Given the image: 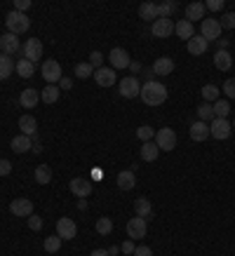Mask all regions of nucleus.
Masks as SVG:
<instances>
[{"mask_svg": "<svg viewBox=\"0 0 235 256\" xmlns=\"http://www.w3.org/2000/svg\"><path fill=\"white\" fill-rule=\"evenodd\" d=\"M139 96H141V101H144L146 106H162L164 101H167V87H164L162 82L148 80L146 85L141 87Z\"/></svg>", "mask_w": 235, "mask_h": 256, "instance_id": "nucleus-1", "label": "nucleus"}, {"mask_svg": "<svg viewBox=\"0 0 235 256\" xmlns=\"http://www.w3.org/2000/svg\"><path fill=\"white\" fill-rule=\"evenodd\" d=\"M5 24H8V31L14 33V36H19V33H24V31H28V28H31V19L24 14V12H16V10L8 12Z\"/></svg>", "mask_w": 235, "mask_h": 256, "instance_id": "nucleus-2", "label": "nucleus"}, {"mask_svg": "<svg viewBox=\"0 0 235 256\" xmlns=\"http://www.w3.org/2000/svg\"><path fill=\"white\" fill-rule=\"evenodd\" d=\"M153 141H156V146L160 150H174V146H176V132L170 130V127H162V130L156 132V139Z\"/></svg>", "mask_w": 235, "mask_h": 256, "instance_id": "nucleus-3", "label": "nucleus"}, {"mask_svg": "<svg viewBox=\"0 0 235 256\" xmlns=\"http://www.w3.org/2000/svg\"><path fill=\"white\" fill-rule=\"evenodd\" d=\"M42 78H45L47 85H54V82H59V80L64 78L59 62H54V59H47V62H42Z\"/></svg>", "mask_w": 235, "mask_h": 256, "instance_id": "nucleus-4", "label": "nucleus"}, {"mask_svg": "<svg viewBox=\"0 0 235 256\" xmlns=\"http://www.w3.org/2000/svg\"><path fill=\"white\" fill-rule=\"evenodd\" d=\"M56 235L62 238V240H73L76 235H78V226H76V221L68 216H62L59 221H56Z\"/></svg>", "mask_w": 235, "mask_h": 256, "instance_id": "nucleus-5", "label": "nucleus"}, {"mask_svg": "<svg viewBox=\"0 0 235 256\" xmlns=\"http://www.w3.org/2000/svg\"><path fill=\"white\" fill-rule=\"evenodd\" d=\"M221 24L219 19H202V26H200V36H202L207 42L210 40H219L221 38Z\"/></svg>", "mask_w": 235, "mask_h": 256, "instance_id": "nucleus-6", "label": "nucleus"}, {"mask_svg": "<svg viewBox=\"0 0 235 256\" xmlns=\"http://www.w3.org/2000/svg\"><path fill=\"white\" fill-rule=\"evenodd\" d=\"M118 92H120V96H125V99H134L141 92V85H139V80H136V76H130V78L120 80Z\"/></svg>", "mask_w": 235, "mask_h": 256, "instance_id": "nucleus-7", "label": "nucleus"}, {"mask_svg": "<svg viewBox=\"0 0 235 256\" xmlns=\"http://www.w3.org/2000/svg\"><path fill=\"white\" fill-rule=\"evenodd\" d=\"M210 136H214V139H228L230 136V122H228L226 118H214L210 124Z\"/></svg>", "mask_w": 235, "mask_h": 256, "instance_id": "nucleus-8", "label": "nucleus"}, {"mask_svg": "<svg viewBox=\"0 0 235 256\" xmlns=\"http://www.w3.org/2000/svg\"><path fill=\"white\" fill-rule=\"evenodd\" d=\"M10 212L19 218H28L33 214V202L28 198H16V200L10 202Z\"/></svg>", "mask_w": 235, "mask_h": 256, "instance_id": "nucleus-9", "label": "nucleus"}, {"mask_svg": "<svg viewBox=\"0 0 235 256\" xmlns=\"http://www.w3.org/2000/svg\"><path fill=\"white\" fill-rule=\"evenodd\" d=\"M146 218L141 216H134L127 221V238L130 240H141V238H146Z\"/></svg>", "mask_w": 235, "mask_h": 256, "instance_id": "nucleus-10", "label": "nucleus"}, {"mask_svg": "<svg viewBox=\"0 0 235 256\" xmlns=\"http://www.w3.org/2000/svg\"><path fill=\"white\" fill-rule=\"evenodd\" d=\"M68 188H70V193L76 195V198L82 200V198H87V195L92 193V181L85 178V176H76V178H70Z\"/></svg>", "mask_w": 235, "mask_h": 256, "instance_id": "nucleus-11", "label": "nucleus"}, {"mask_svg": "<svg viewBox=\"0 0 235 256\" xmlns=\"http://www.w3.org/2000/svg\"><path fill=\"white\" fill-rule=\"evenodd\" d=\"M42 56V42L38 38H28L24 42V59H28L31 64H36Z\"/></svg>", "mask_w": 235, "mask_h": 256, "instance_id": "nucleus-12", "label": "nucleus"}, {"mask_svg": "<svg viewBox=\"0 0 235 256\" xmlns=\"http://www.w3.org/2000/svg\"><path fill=\"white\" fill-rule=\"evenodd\" d=\"M108 59H110V66L113 68H130V64H132V59H130V54H127V50H122V47H113L110 50V54H108Z\"/></svg>", "mask_w": 235, "mask_h": 256, "instance_id": "nucleus-13", "label": "nucleus"}, {"mask_svg": "<svg viewBox=\"0 0 235 256\" xmlns=\"http://www.w3.org/2000/svg\"><path fill=\"white\" fill-rule=\"evenodd\" d=\"M94 80H96V85L99 87H113L118 82V76L113 68H96L94 70Z\"/></svg>", "mask_w": 235, "mask_h": 256, "instance_id": "nucleus-14", "label": "nucleus"}, {"mask_svg": "<svg viewBox=\"0 0 235 256\" xmlns=\"http://www.w3.org/2000/svg\"><path fill=\"white\" fill-rule=\"evenodd\" d=\"M0 50H2V54H14V52H19L22 50V45H19V36H14V33H5V36H0Z\"/></svg>", "mask_w": 235, "mask_h": 256, "instance_id": "nucleus-15", "label": "nucleus"}, {"mask_svg": "<svg viewBox=\"0 0 235 256\" xmlns=\"http://www.w3.org/2000/svg\"><path fill=\"white\" fill-rule=\"evenodd\" d=\"M150 33H153L156 38H167V36H172L174 33V22L172 19H156Z\"/></svg>", "mask_w": 235, "mask_h": 256, "instance_id": "nucleus-16", "label": "nucleus"}, {"mask_svg": "<svg viewBox=\"0 0 235 256\" xmlns=\"http://www.w3.org/2000/svg\"><path fill=\"white\" fill-rule=\"evenodd\" d=\"M188 134H190V139L198 141V144H202V141L210 139V124L202 122V120H198V122L190 124V130H188Z\"/></svg>", "mask_w": 235, "mask_h": 256, "instance_id": "nucleus-17", "label": "nucleus"}, {"mask_svg": "<svg viewBox=\"0 0 235 256\" xmlns=\"http://www.w3.org/2000/svg\"><path fill=\"white\" fill-rule=\"evenodd\" d=\"M10 148H12L14 153H26V150H31L33 148V136L19 134V136H14V139L10 141Z\"/></svg>", "mask_w": 235, "mask_h": 256, "instance_id": "nucleus-18", "label": "nucleus"}, {"mask_svg": "<svg viewBox=\"0 0 235 256\" xmlns=\"http://www.w3.org/2000/svg\"><path fill=\"white\" fill-rule=\"evenodd\" d=\"M118 188L120 190H132L134 186H136V176H134L132 170H125V172H118Z\"/></svg>", "mask_w": 235, "mask_h": 256, "instance_id": "nucleus-19", "label": "nucleus"}, {"mask_svg": "<svg viewBox=\"0 0 235 256\" xmlns=\"http://www.w3.org/2000/svg\"><path fill=\"white\" fill-rule=\"evenodd\" d=\"M40 101V92L38 90H33V87H28V90H24L22 96H19V104H22L24 108H36Z\"/></svg>", "mask_w": 235, "mask_h": 256, "instance_id": "nucleus-20", "label": "nucleus"}, {"mask_svg": "<svg viewBox=\"0 0 235 256\" xmlns=\"http://www.w3.org/2000/svg\"><path fill=\"white\" fill-rule=\"evenodd\" d=\"M150 70H153L156 76H170V73L174 70V62L170 59V56H160V59L153 62V68Z\"/></svg>", "mask_w": 235, "mask_h": 256, "instance_id": "nucleus-21", "label": "nucleus"}, {"mask_svg": "<svg viewBox=\"0 0 235 256\" xmlns=\"http://www.w3.org/2000/svg\"><path fill=\"white\" fill-rule=\"evenodd\" d=\"M207 45H210V42H207L202 36H193V38L188 40V47H186V50L193 56H200V54H204V52H207Z\"/></svg>", "mask_w": 235, "mask_h": 256, "instance_id": "nucleus-22", "label": "nucleus"}, {"mask_svg": "<svg viewBox=\"0 0 235 256\" xmlns=\"http://www.w3.org/2000/svg\"><path fill=\"white\" fill-rule=\"evenodd\" d=\"M134 212H136V216L148 221V218L153 216V207H150L148 198H136V200H134Z\"/></svg>", "mask_w": 235, "mask_h": 256, "instance_id": "nucleus-23", "label": "nucleus"}, {"mask_svg": "<svg viewBox=\"0 0 235 256\" xmlns=\"http://www.w3.org/2000/svg\"><path fill=\"white\" fill-rule=\"evenodd\" d=\"M19 130H22V134H26V136H36V132H38V120L33 116H22L19 118Z\"/></svg>", "mask_w": 235, "mask_h": 256, "instance_id": "nucleus-24", "label": "nucleus"}, {"mask_svg": "<svg viewBox=\"0 0 235 256\" xmlns=\"http://www.w3.org/2000/svg\"><path fill=\"white\" fill-rule=\"evenodd\" d=\"M204 19V2H190L186 8V22H202Z\"/></svg>", "mask_w": 235, "mask_h": 256, "instance_id": "nucleus-25", "label": "nucleus"}, {"mask_svg": "<svg viewBox=\"0 0 235 256\" xmlns=\"http://www.w3.org/2000/svg\"><path fill=\"white\" fill-rule=\"evenodd\" d=\"M214 66L219 70H230L233 68V56L228 50H219L216 54H214Z\"/></svg>", "mask_w": 235, "mask_h": 256, "instance_id": "nucleus-26", "label": "nucleus"}, {"mask_svg": "<svg viewBox=\"0 0 235 256\" xmlns=\"http://www.w3.org/2000/svg\"><path fill=\"white\" fill-rule=\"evenodd\" d=\"M193 31H196V28H193V24L186 22V19H181V22L174 24V33H176V36H179L181 40H186V42H188L190 38H193V36H196Z\"/></svg>", "mask_w": 235, "mask_h": 256, "instance_id": "nucleus-27", "label": "nucleus"}, {"mask_svg": "<svg viewBox=\"0 0 235 256\" xmlns=\"http://www.w3.org/2000/svg\"><path fill=\"white\" fill-rule=\"evenodd\" d=\"M158 156H160V148L156 146V141H146V144H141V160H146V162H156Z\"/></svg>", "mask_w": 235, "mask_h": 256, "instance_id": "nucleus-28", "label": "nucleus"}, {"mask_svg": "<svg viewBox=\"0 0 235 256\" xmlns=\"http://www.w3.org/2000/svg\"><path fill=\"white\" fill-rule=\"evenodd\" d=\"M14 68H16V64L10 59L8 54H2L0 52V80H8L12 73H14Z\"/></svg>", "mask_w": 235, "mask_h": 256, "instance_id": "nucleus-29", "label": "nucleus"}, {"mask_svg": "<svg viewBox=\"0 0 235 256\" xmlns=\"http://www.w3.org/2000/svg\"><path fill=\"white\" fill-rule=\"evenodd\" d=\"M139 16L144 19V22H156V19H158L156 2H150V0H146V2H141V5H139Z\"/></svg>", "mask_w": 235, "mask_h": 256, "instance_id": "nucleus-30", "label": "nucleus"}, {"mask_svg": "<svg viewBox=\"0 0 235 256\" xmlns=\"http://www.w3.org/2000/svg\"><path fill=\"white\" fill-rule=\"evenodd\" d=\"M174 10H176V2L172 0H162V2H156V12H158V19H170Z\"/></svg>", "mask_w": 235, "mask_h": 256, "instance_id": "nucleus-31", "label": "nucleus"}, {"mask_svg": "<svg viewBox=\"0 0 235 256\" xmlns=\"http://www.w3.org/2000/svg\"><path fill=\"white\" fill-rule=\"evenodd\" d=\"M14 70L22 76V78H33V76H36V64H31L28 59H22V62H16Z\"/></svg>", "mask_w": 235, "mask_h": 256, "instance_id": "nucleus-32", "label": "nucleus"}, {"mask_svg": "<svg viewBox=\"0 0 235 256\" xmlns=\"http://www.w3.org/2000/svg\"><path fill=\"white\" fill-rule=\"evenodd\" d=\"M59 87L54 85H47L42 87V92H40V99H42V104H56V99H59Z\"/></svg>", "mask_w": 235, "mask_h": 256, "instance_id": "nucleus-33", "label": "nucleus"}, {"mask_svg": "<svg viewBox=\"0 0 235 256\" xmlns=\"http://www.w3.org/2000/svg\"><path fill=\"white\" fill-rule=\"evenodd\" d=\"M42 249H45L47 254H56L59 249H62V238L59 235H50L42 240Z\"/></svg>", "mask_w": 235, "mask_h": 256, "instance_id": "nucleus-34", "label": "nucleus"}, {"mask_svg": "<svg viewBox=\"0 0 235 256\" xmlns=\"http://www.w3.org/2000/svg\"><path fill=\"white\" fill-rule=\"evenodd\" d=\"M36 181H38L40 186L50 184V181H52V170H50L47 164H38V167H36Z\"/></svg>", "mask_w": 235, "mask_h": 256, "instance_id": "nucleus-35", "label": "nucleus"}, {"mask_svg": "<svg viewBox=\"0 0 235 256\" xmlns=\"http://www.w3.org/2000/svg\"><path fill=\"white\" fill-rule=\"evenodd\" d=\"M73 73H76V78L85 80V78H92V76H94V68H92V64H90V62H80L78 66L73 68Z\"/></svg>", "mask_w": 235, "mask_h": 256, "instance_id": "nucleus-36", "label": "nucleus"}, {"mask_svg": "<svg viewBox=\"0 0 235 256\" xmlns=\"http://www.w3.org/2000/svg\"><path fill=\"white\" fill-rule=\"evenodd\" d=\"M136 139L144 141V144H146V141H153L156 139V130L148 127V124H141L139 130H136Z\"/></svg>", "mask_w": 235, "mask_h": 256, "instance_id": "nucleus-37", "label": "nucleus"}, {"mask_svg": "<svg viewBox=\"0 0 235 256\" xmlns=\"http://www.w3.org/2000/svg\"><path fill=\"white\" fill-rule=\"evenodd\" d=\"M202 96L207 104H212V101H219V87L214 85V82H210V85L202 87Z\"/></svg>", "mask_w": 235, "mask_h": 256, "instance_id": "nucleus-38", "label": "nucleus"}, {"mask_svg": "<svg viewBox=\"0 0 235 256\" xmlns=\"http://www.w3.org/2000/svg\"><path fill=\"white\" fill-rule=\"evenodd\" d=\"M212 108H214V118H226L228 113H230V104H228V101H214V106H212Z\"/></svg>", "mask_w": 235, "mask_h": 256, "instance_id": "nucleus-39", "label": "nucleus"}, {"mask_svg": "<svg viewBox=\"0 0 235 256\" xmlns=\"http://www.w3.org/2000/svg\"><path fill=\"white\" fill-rule=\"evenodd\" d=\"M198 118H200L202 122L214 120V108H212V104H207V101H204L202 106H198Z\"/></svg>", "mask_w": 235, "mask_h": 256, "instance_id": "nucleus-40", "label": "nucleus"}, {"mask_svg": "<svg viewBox=\"0 0 235 256\" xmlns=\"http://www.w3.org/2000/svg\"><path fill=\"white\" fill-rule=\"evenodd\" d=\"M110 230H113V221L108 216H102L96 221V233L99 235H110Z\"/></svg>", "mask_w": 235, "mask_h": 256, "instance_id": "nucleus-41", "label": "nucleus"}, {"mask_svg": "<svg viewBox=\"0 0 235 256\" xmlns=\"http://www.w3.org/2000/svg\"><path fill=\"white\" fill-rule=\"evenodd\" d=\"M221 24V28H228V31H233L235 28V12H224L219 19Z\"/></svg>", "mask_w": 235, "mask_h": 256, "instance_id": "nucleus-42", "label": "nucleus"}, {"mask_svg": "<svg viewBox=\"0 0 235 256\" xmlns=\"http://www.w3.org/2000/svg\"><path fill=\"white\" fill-rule=\"evenodd\" d=\"M224 92H226L228 99H235V78H228L224 82Z\"/></svg>", "mask_w": 235, "mask_h": 256, "instance_id": "nucleus-43", "label": "nucleus"}, {"mask_svg": "<svg viewBox=\"0 0 235 256\" xmlns=\"http://www.w3.org/2000/svg\"><path fill=\"white\" fill-rule=\"evenodd\" d=\"M28 228H31V230H40V228H42V216L31 214V216H28Z\"/></svg>", "mask_w": 235, "mask_h": 256, "instance_id": "nucleus-44", "label": "nucleus"}, {"mask_svg": "<svg viewBox=\"0 0 235 256\" xmlns=\"http://www.w3.org/2000/svg\"><path fill=\"white\" fill-rule=\"evenodd\" d=\"M102 62H104L102 52H92V54H90V64H92V68H94V70L102 68Z\"/></svg>", "mask_w": 235, "mask_h": 256, "instance_id": "nucleus-45", "label": "nucleus"}, {"mask_svg": "<svg viewBox=\"0 0 235 256\" xmlns=\"http://www.w3.org/2000/svg\"><path fill=\"white\" fill-rule=\"evenodd\" d=\"M10 174H12V162L0 158V176H10Z\"/></svg>", "mask_w": 235, "mask_h": 256, "instance_id": "nucleus-46", "label": "nucleus"}, {"mask_svg": "<svg viewBox=\"0 0 235 256\" xmlns=\"http://www.w3.org/2000/svg\"><path fill=\"white\" fill-rule=\"evenodd\" d=\"M204 10H214V12H216V10H224V0H207V2H204Z\"/></svg>", "mask_w": 235, "mask_h": 256, "instance_id": "nucleus-47", "label": "nucleus"}, {"mask_svg": "<svg viewBox=\"0 0 235 256\" xmlns=\"http://www.w3.org/2000/svg\"><path fill=\"white\" fill-rule=\"evenodd\" d=\"M132 256H153V249L146 247V244H141V247L134 249V254Z\"/></svg>", "mask_w": 235, "mask_h": 256, "instance_id": "nucleus-48", "label": "nucleus"}, {"mask_svg": "<svg viewBox=\"0 0 235 256\" xmlns=\"http://www.w3.org/2000/svg\"><path fill=\"white\" fill-rule=\"evenodd\" d=\"M31 8V0H14V10L16 12H26Z\"/></svg>", "mask_w": 235, "mask_h": 256, "instance_id": "nucleus-49", "label": "nucleus"}, {"mask_svg": "<svg viewBox=\"0 0 235 256\" xmlns=\"http://www.w3.org/2000/svg\"><path fill=\"white\" fill-rule=\"evenodd\" d=\"M134 240H127V242H122V247H120V252H125V254H134Z\"/></svg>", "mask_w": 235, "mask_h": 256, "instance_id": "nucleus-50", "label": "nucleus"}, {"mask_svg": "<svg viewBox=\"0 0 235 256\" xmlns=\"http://www.w3.org/2000/svg\"><path fill=\"white\" fill-rule=\"evenodd\" d=\"M73 87V80L70 78H62L59 80V90H70Z\"/></svg>", "mask_w": 235, "mask_h": 256, "instance_id": "nucleus-51", "label": "nucleus"}, {"mask_svg": "<svg viewBox=\"0 0 235 256\" xmlns=\"http://www.w3.org/2000/svg\"><path fill=\"white\" fill-rule=\"evenodd\" d=\"M90 256H108V249H94Z\"/></svg>", "mask_w": 235, "mask_h": 256, "instance_id": "nucleus-52", "label": "nucleus"}, {"mask_svg": "<svg viewBox=\"0 0 235 256\" xmlns=\"http://www.w3.org/2000/svg\"><path fill=\"white\" fill-rule=\"evenodd\" d=\"M130 70H132V73H139V70H141V64L139 62H132V64H130Z\"/></svg>", "mask_w": 235, "mask_h": 256, "instance_id": "nucleus-53", "label": "nucleus"}, {"mask_svg": "<svg viewBox=\"0 0 235 256\" xmlns=\"http://www.w3.org/2000/svg\"><path fill=\"white\" fill-rule=\"evenodd\" d=\"M216 45L224 50V47H228V40H226V38H219V40H216Z\"/></svg>", "mask_w": 235, "mask_h": 256, "instance_id": "nucleus-54", "label": "nucleus"}, {"mask_svg": "<svg viewBox=\"0 0 235 256\" xmlns=\"http://www.w3.org/2000/svg\"><path fill=\"white\" fill-rule=\"evenodd\" d=\"M118 252H120V247H110V249H108V256H116Z\"/></svg>", "mask_w": 235, "mask_h": 256, "instance_id": "nucleus-55", "label": "nucleus"}]
</instances>
